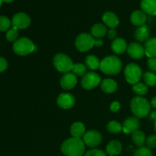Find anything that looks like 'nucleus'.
<instances>
[{
	"mask_svg": "<svg viewBox=\"0 0 156 156\" xmlns=\"http://www.w3.org/2000/svg\"><path fill=\"white\" fill-rule=\"evenodd\" d=\"M85 150L83 140L75 137L67 139L61 146V151L66 156H82Z\"/></svg>",
	"mask_w": 156,
	"mask_h": 156,
	"instance_id": "obj_1",
	"label": "nucleus"
},
{
	"mask_svg": "<svg viewBox=\"0 0 156 156\" xmlns=\"http://www.w3.org/2000/svg\"><path fill=\"white\" fill-rule=\"evenodd\" d=\"M130 108L136 117L143 118L149 115L150 113L151 105L145 98L136 96L131 101Z\"/></svg>",
	"mask_w": 156,
	"mask_h": 156,
	"instance_id": "obj_2",
	"label": "nucleus"
},
{
	"mask_svg": "<svg viewBox=\"0 0 156 156\" xmlns=\"http://www.w3.org/2000/svg\"><path fill=\"white\" fill-rule=\"evenodd\" d=\"M100 69L105 74L117 75L122 69V62L115 56H108L101 61Z\"/></svg>",
	"mask_w": 156,
	"mask_h": 156,
	"instance_id": "obj_3",
	"label": "nucleus"
},
{
	"mask_svg": "<svg viewBox=\"0 0 156 156\" xmlns=\"http://www.w3.org/2000/svg\"><path fill=\"white\" fill-rule=\"evenodd\" d=\"M12 49L14 53L18 56H27L34 52L37 50V47L29 38L21 37L14 42Z\"/></svg>",
	"mask_w": 156,
	"mask_h": 156,
	"instance_id": "obj_4",
	"label": "nucleus"
},
{
	"mask_svg": "<svg viewBox=\"0 0 156 156\" xmlns=\"http://www.w3.org/2000/svg\"><path fill=\"white\" fill-rule=\"evenodd\" d=\"M53 66L57 71L62 73H67L72 72L74 63L69 56L64 53H57L54 56L53 59Z\"/></svg>",
	"mask_w": 156,
	"mask_h": 156,
	"instance_id": "obj_5",
	"label": "nucleus"
},
{
	"mask_svg": "<svg viewBox=\"0 0 156 156\" xmlns=\"http://www.w3.org/2000/svg\"><path fill=\"white\" fill-rule=\"evenodd\" d=\"M124 76L126 81L130 85L140 82L143 77V72L140 66L136 63H129L126 66L124 70Z\"/></svg>",
	"mask_w": 156,
	"mask_h": 156,
	"instance_id": "obj_6",
	"label": "nucleus"
},
{
	"mask_svg": "<svg viewBox=\"0 0 156 156\" xmlns=\"http://www.w3.org/2000/svg\"><path fill=\"white\" fill-rule=\"evenodd\" d=\"M95 38L91 34L87 33L80 34L76 37L75 45L76 49L80 52H87L94 46Z\"/></svg>",
	"mask_w": 156,
	"mask_h": 156,
	"instance_id": "obj_7",
	"label": "nucleus"
},
{
	"mask_svg": "<svg viewBox=\"0 0 156 156\" xmlns=\"http://www.w3.org/2000/svg\"><path fill=\"white\" fill-rule=\"evenodd\" d=\"M101 82V77L98 74L94 72H89L82 76L81 85L85 89L91 90L100 85Z\"/></svg>",
	"mask_w": 156,
	"mask_h": 156,
	"instance_id": "obj_8",
	"label": "nucleus"
},
{
	"mask_svg": "<svg viewBox=\"0 0 156 156\" xmlns=\"http://www.w3.org/2000/svg\"><path fill=\"white\" fill-rule=\"evenodd\" d=\"M31 22L30 18L24 12H18L13 16L12 20V25L18 30L25 29L29 27Z\"/></svg>",
	"mask_w": 156,
	"mask_h": 156,
	"instance_id": "obj_9",
	"label": "nucleus"
},
{
	"mask_svg": "<svg viewBox=\"0 0 156 156\" xmlns=\"http://www.w3.org/2000/svg\"><path fill=\"white\" fill-rule=\"evenodd\" d=\"M84 143L89 147H95L101 144L102 141V136L98 131L89 130L85 133L82 137Z\"/></svg>",
	"mask_w": 156,
	"mask_h": 156,
	"instance_id": "obj_10",
	"label": "nucleus"
},
{
	"mask_svg": "<svg viewBox=\"0 0 156 156\" xmlns=\"http://www.w3.org/2000/svg\"><path fill=\"white\" fill-rule=\"evenodd\" d=\"M76 102L75 97L70 93H62L59 94L56 100L58 106L62 109H70L73 108Z\"/></svg>",
	"mask_w": 156,
	"mask_h": 156,
	"instance_id": "obj_11",
	"label": "nucleus"
},
{
	"mask_svg": "<svg viewBox=\"0 0 156 156\" xmlns=\"http://www.w3.org/2000/svg\"><path fill=\"white\" fill-rule=\"evenodd\" d=\"M128 55L131 58L135 59H140L144 56L145 55V49L140 43L133 42L129 44V45L127 47Z\"/></svg>",
	"mask_w": 156,
	"mask_h": 156,
	"instance_id": "obj_12",
	"label": "nucleus"
},
{
	"mask_svg": "<svg viewBox=\"0 0 156 156\" xmlns=\"http://www.w3.org/2000/svg\"><path fill=\"white\" fill-rule=\"evenodd\" d=\"M77 84V78L75 74L69 72L65 73L60 79V85L63 89H73Z\"/></svg>",
	"mask_w": 156,
	"mask_h": 156,
	"instance_id": "obj_13",
	"label": "nucleus"
},
{
	"mask_svg": "<svg viewBox=\"0 0 156 156\" xmlns=\"http://www.w3.org/2000/svg\"><path fill=\"white\" fill-rule=\"evenodd\" d=\"M122 126H123V132L124 133L131 134L135 131L138 130L140 126V123L137 117H131L125 120Z\"/></svg>",
	"mask_w": 156,
	"mask_h": 156,
	"instance_id": "obj_14",
	"label": "nucleus"
},
{
	"mask_svg": "<svg viewBox=\"0 0 156 156\" xmlns=\"http://www.w3.org/2000/svg\"><path fill=\"white\" fill-rule=\"evenodd\" d=\"M111 49L116 54H123L127 50V44L123 38L117 37L113 41Z\"/></svg>",
	"mask_w": 156,
	"mask_h": 156,
	"instance_id": "obj_15",
	"label": "nucleus"
},
{
	"mask_svg": "<svg viewBox=\"0 0 156 156\" xmlns=\"http://www.w3.org/2000/svg\"><path fill=\"white\" fill-rule=\"evenodd\" d=\"M102 20H103L104 23L111 28H115L120 23L118 17L115 13L112 12H105L102 16Z\"/></svg>",
	"mask_w": 156,
	"mask_h": 156,
	"instance_id": "obj_16",
	"label": "nucleus"
},
{
	"mask_svg": "<svg viewBox=\"0 0 156 156\" xmlns=\"http://www.w3.org/2000/svg\"><path fill=\"white\" fill-rule=\"evenodd\" d=\"M130 21L135 26L140 27L144 25L146 21V15L144 12L140 10L134 11L130 16Z\"/></svg>",
	"mask_w": 156,
	"mask_h": 156,
	"instance_id": "obj_17",
	"label": "nucleus"
},
{
	"mask_svg": "<svg viewBox=\"0 0 156 156\" xmlns=\"http://www.w3.org/2000/svg\"><path fill=\"white\" fill-rule=\"evenodd\" d=\"M122 151V144L117 140H112L106 147V154L110 156L118 155Z\"/></svg>",
	"mask_w": 156,
	"mask_h": 156,
	"instance_id": "obj_18",
	"label": "nucleus"
},
{
	"mask_svg": "<svg viewBox=\"0 0 156 156\" xmlns=\"http://www.w3.org/2000/svg\"><path fill=\"white\" fill-rule=\"evenodd\" d=\"M145 54L149 58H156V37H152L146 41L144 46Z\"/></svg>",
	"mask_w": 156,
	"mask_h": 156,
	"instance_id": "obj_19",
	"label": "nucleus"
},
{
	"mask_svg": "<svg viewBox=\"0 0 156 156\" xmlns=\"http://www.w3.org/2000/svg\"><path fill=\"white\" fill-rule=\"evenodd\" d=\"M85 126L82 122H76L70 128V133L75 138L81 139L85 136Z\"/></svg>",
	"mask_w": 156,
	"mask_h": 156,
	"instance_id": "obj_20",
	"label": "nucleus"
},
{
	"mask_svg": "<svg viewBox=\"0 0 156 156\" xmlns=\"http://www.w3.org/2000/svg\"><path fill=\"white\" fill-rule=\"evenodd\" d=\"M101 88L104 92L111 94L117 91V83L114 79H105L101 82Z\"/></svg>",
	"mask_w": 156,
	"mask_h": 156,
	"instance_id": "obj_21",
	"label": "nucleus"
},
{
	"mask_svg": "<svg viewBox=\"0 0 156 156\" xmlns=\"http://www.w3.org/2000/svg\"><path fill=\"white\" fill-rule=\"evenodd\" d=\"M140 5L146 14L156 15V0H142Z\"/></svg>",
	"mask_w": 156,
	"mask_h": 156,
	"instance_id": "obj_22",
	"label": "nucleus"
},
{
	"mask_svg": "<svg viewBox=\"0 0 156 156\" xmlns=\"http://www.w3.org/2000/svg\"><path fill=\"white\" fill-rule=\"evenodd\" d=\"M91 33L94 38L101 39L108 34V29L105 24L98 23V24H95L92 26L91 29Z\"/></svg>",
	"mask_w": 156,
	"mask_h": 156,
	"instance_id": "obj_23",
	"label": "nucleus"
},
{
	"mask_svg": "<svg viewBox=\"0 0 156 156\" xmlns=\"http://www.w3.org/2000/svg\"><path fill=\"white\" fill-rule=\"evenodd\" d=\"M149 37V27L146 24L139 27L135 31V37L139 42H144L148 40Z\"/></svg>",
	"mask_w": 156,
	"mask_h": 156,
	"instance_id": "obj_24",
	"label": "nucleus"
},
{
	"mask_svg": "<svg viewBox=\"0 0 156 156\" xmlns=\"http://www.w3.org/2000/svg\"><path fill=\"white\" fill-rule=\"evenodd\" d=\"M132 140L134 144L139 148L143 147L145 143H146V135L141 130H136L132 133Z\"/></svg>",
	"mask_w": 156,
	"mask_h": 156,
	"instance_id": "obj_25",
	"label": "nucleus"
},
{
	"mask_svg": "<svg viewBox=\"0 0 156 156\" xmlns=\"http://www.w3.org/2000/svg\"><path fill=\"white\" fill-rule=\"evenodd\" d=\"M101 61L94 55H89L85 59V66L91 70H96L100 68Z\"/></svg>",
	"mask_w": 156,
	"mask_h": 156,
	"instance_id": "obj_26",
	"label": "nucleus"
},
{
	"mask_svg": "<svg viewBox=\"0 0 156 156\" xmlns=\"http://www.w3.org/2000/svg\"><path fill=\"white\" fill-rule=\"evenodd\" d=\"M143 79L148 86H156V74L153 72H146L143 75Z\"/></svg>",
	"mask_w": 156,
	"mask_h": 156,
	"instance_id": "obj_27",
	"label": "nucleus"
},
{
	"mask_svg": "<svg viewBox=\"0 0 156 156\" xmlns=\"http://www.w3.org/2000/svg\"><path fill=\"white\" fill-rule=\"evenodd\" d=\"M107 129L111 133L117 134L123 131V126L116 120H111L107 124Z\"/></svg>",
	"mask_w": 156,
	"mask_h": 156,
	"instance_id": "obj_28",
	"label": "nucleus"
},
{
	"mask_svg": "<svg viewBox=\"0 0 156 156\" xmlns=\"http://www.w3.org/2000/svg\"><path fill=\"white\" fill-rule=\"evenodd\" d=\"M72 73L76 76H84L87 73L86 66L82 63H75L72 69Z\"/></svg>",
	"mask_w": 156,
	"mask_h": 156,
	"instance_id": "obj_29",
	"label": "nucleus"
},
{
	"mask_svg": "<svg viewBox=\"0 0 156 156\" xmlns=\"http://www.w3.org/2000/svg\"><path fill=\"white\" fill-rule=\"evenodd\" d=\"M133 91H134V93L138 94L139 96L145 95L148 92V87L144 83L138 82V83L133 85Z\"/></svg>",
	"mask_w": 156,
	"mask_h": 156,
	"instance_id": "obj_30",
	"label": "nucleus"
},
{
	"mask_svg": "<svg viewBox=\"0 0 156 156\" xmlns=\"http://www.w3.org/2000/svg\"><path fill=\"white\" fill-rule=\"evenodd\" d=\"M12 21L8 17L2 15L0 16V31H8L11 28Z\"/></svg>",
	"mask_w": 156,
	"mask_h": 156,
	"instance_id": "obj_31",
	"label": "nucleus"
},
{
	"mask_svg": "<svg viewBox=\"0 0 156 156\" xmlns=\"http://www.w3.org/2000/svg\"><path fill=\"white\" fill-rule=\"evenodd\" d=\"M18 30L15 28V27H12L8 31H6L5 37L9 42H15L18 40Z\"/></svg>",
	"mask_w": 156,
	"mask_h": 156,
	"instance_id": "obj_32",
	"label": "nucleus"
},
{
	"mask_svg": "<svg viewBox=\"0 0 156 156\" xmlns=\"http://www.w3.org/2000/svg\"><path fill=\"white\" fill-rule=\"evenodd\" d=\"M133 156H152V153L150 149L143 146V147L139 148L137 150H136Z\"/></svg>",
	"mask_w": 156,
	"mask_h": 156,
	"instance_id": "obj_33",
	"label": "nucleus"
},
{
	"mask_svg": "<svg viewBox=\"0 0 156 156\" xmlns=\"http://www.w3.org/2000/svg\"><path fill=\"white\" fill-rule=\"evenodd\" d=\"M85 156H107V154L100 149H91L85 154Z\"/></svg>",
	"mask_w": 156,
	"mask_h": 156,
	"instance_id": "obj_34",
	"label": "nucleus"
},
{
	"mask_svg": "<svg viewBox=\"0 0 156 156\" xmlns=\"http://www.w3.org/2000/svg\"><path fill=\"white\" fill-rule=\"evenodd\" d=\"M146 146L149 149H154L156 147V135H152L146 140Z\"/></svg>",
	"mask_w": 156,
	"mask_h": 156,
	"instance_id": "obj_35",
	"label": "nucleus"
},
{
	"mask_svg": "<svg viewBox=\"0 0 156 156\" xmlns=\"http://www.w3.org/2000/svg\"><path fill=\"white\" fill-rule=\"evenodd\" d=\"M9 66V63L6 59H5L2 56H0V73L5 71Z\"/></svg>",
	"mask_w": 156,
	"mask_h": 156,
	"instance_id": "obj_36",
	"label": "nucleus"
},
{
	"mask_svg": "<svg viewBox=\"0 0 156 156\" xmlns=\"http://www.w3.org/2000/svg\"><path fill=\"white\" fill-rule=\"evenodd\" d=\"M147 65L152 72L156 73V58H149L147 62Z\"/></svg>",
	"mask_w": 156,
	"mask_h": 156,
	"instance_id": "obj_37",
	"label": "nucleus"
},
{
	"mask_svg": "<svg viewBox=\"0 0 156 156\" xmlns=\"http://www.w3.org/2000/svg\"><path fill=\"white\" fill-rule=\"evenodd\" d=\"M120 108V104L118 101H113L110 106V109L112 112H117Z\"/></svg>",
	"mask_w": 156,
	"mask_h": 156,
	"instance_id": "obj_38",
	"label": "nucleus"
},
{
	"mask_svg": "<svg viewBox=\"0 0 156 156\" xmlns=\"http://www.w3.org/2000/svg\"><path fill=\"white\" fill-rule=\"evenodd\" d=\"M108 37L109 39L111 40H114L116 39V37H117V31L114 28H111L108 31Z\"/></svg>",
	"mask_w": 156,
	"mask_h": 156,
	"instance_id": "obj_39",
	"label": "nucleus"
},
{
	"mask_svg": "<svg viewBox=\"0 0 156 156\" xmlns=\"http://www.w3.org/2000/svg\"><path fill=\"white\" fill-rule=\"evenodd\" d=\"M103 45V41L101 39H95V42H94V46L97 47H101Z\"/></svg>",
	"mask_w": 156,
	"mask_h": 156,
	"instance_id": "obj_40",
	"label": "nucleus"
},
{
	"mask_svg": "<svg viewBox=\"0 0 156 156\" xmlns=\"http://www.w3.org/2000/svg\"><path fill=\"white\" fill-rule=\"evenodd\" d=\"M149 117H150V119L152 120L156 121V111H152V112L150 114Z\"/></svg>",
	"mask_w": 156,
	"mask_h": 156,
	"instance_id": "obj_41",
	"label": "nucleus"
},
{
	"mask_svg": "<svg viewBox=\"0 0 156 156\" xmlns=\"http://www.w3.org/2000/svg\"><path fill=\"white\" fill-rule=\"evenodd\" d=\"M150 105L152 108H156V96H155V97L152 99V101H151L150 102Z\"/></svg>",
	"mask_w": 156,
	"mask_h": 156,
	"instance_id": "obj_42",
	"label": "nucleus"
},
{
	"mask_svg": "<svg viewBox=\"0 0 156 156\" xmlns=\"http://www.w3.org/2000/svg\"><path fill=\"white\" fill-rule=\"evenodd\" d=\"M2 1L4 2H6V3H10V2H12L15 1V0H2Z\"/></svg>",
	"mask_w": 156,
	"mask_h": 156,
	"instance_id": "obj_43",
	"label": "nucleus"
},
{
	"mask_svg": "<svg viewBox=\"0 0 156 156\" xmlns=\"http://www.w3.org/2000/svg\"><path fill=\"white\" fill-rule=\"evenodd\" d=\"M2 2H3L2 0H0V7H1L2 5Z\"/></svg>",
	"mask_w": 156,
	"mask_h": 156,
	"instance_id": "obj_44",
	"label": "nucleus"
},
{
	"mask_svg": "<svg viewBox=\"0 0 156 156\" xmlns=\"http://www.w3.org/2000/svg\"><path fill=\"white\" fill-rule=\"evenodd\" d=\"M155 130L156 132V121H155Z\"/></svg>",
	"mask_w": 156,
	"mask_h": 156,
	"instance_id": "obj_45",
	"label": "nucleus"
}]
</instances>
